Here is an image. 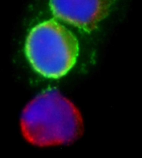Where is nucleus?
<instances>
[{
  "label": "nucleus",
  "instance_id": "obj_3",
  "mask_svg": "<svg viewBox=\"0 0 142 158\" xmlns=\"http://www.w3.org/2000/svg\"><path fill=\"white\" fill-rule=\"evenodd\" d=\"M116 0H49L51 10L57 18L91 32L106 18Z\"/></svg>",
  "mask_w": 142,
  "mask_h": 158
},
{
  "label": "nucleus",
  "instance_id": "obj_1",
  "mask_svg": "<svg viewBox=\"0 0 142 158\" xmlns=\"http://www.w3.org/2000/svg\"><path fill=\"white\" fill-rule=\"evenodd\" d=\"M20 128L25 140L39 147L69 144L84 131L83 118L72 101L49 89L30 101L23 110Z\"/></svg>",
  "mask_w": 142,
  "mask_h": 158
},
{
  "label": "nucleus",
  "instance_id": "obj_2",
  "mask_svg": "<svg viewBox=\"0 0 142 158\" xmlns=\"http://www.w3.org/2000/svg\"><path fill=\"white\" fill-rule=\"evenodd\" d=\"M78 42L63 25L53 19L33 28L26 41V55L35 71L59 78L73 68L78 56Z\"/></svg>",
  "mask_w": 142,
  "mask_h": 158
}]
</instances>
